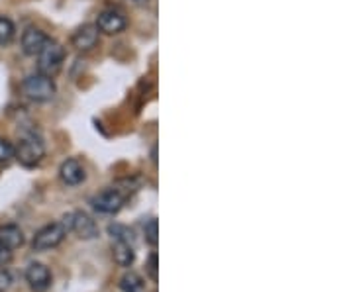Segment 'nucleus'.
I'll use <instances>...</instances> for the list:
<instances>
[{"label":"nucleus","instance_id":"nucleus-1","mask_svg":"<svg viewBox=\"0 0 353 292\" xmlns=\"http://www.w3.org/2000/svg\"><path fill=\"white\" fill-rule=\"evenodd\" d=\"M65 61V50L55 39H48L43 50L38 53V73L46 76L57 75Z\"/></svg>","mask_w":353,"mask_h":292},{"label":"nucleus","instance_id":"nucleus-2","mask_svg":"<svg viewBox=\"0 0 353 292\" xmlns=\"http://www.w3.org/2000/svg\"><path fill=\"white\" fill-rule=\"evenodd\" d=\"M14 155L18 159V163L24 167H36L46 155V145L43 140L36 134H26L20 140L18 147L14 149Z\"/></svg>","mask_w":353,"mask_h":292},{"label":"nucleus","instance_id":"nucleus-3","mask_svg":"<svg viewBox=\"0 0 353 292\" xmlns=\"http://www.w3.org/2000/svg\"><path fill=\"white\" fill-rule=\"evenodd\" d=\"M22 92L30 101L48 102L55 96V83L51 76L36 73V75L26 76L22 83Z\"/></svg>","mask_w":353,"mask_h":292},{"label":"nucleus","instance_id":"nucleus-4","mask_svg":"<svg viewBox=\"0 0 353 292\" xmlns=\"http://www.w3.org/2000/svg\"><path fill=\"white\" fill-rule=\"evenodd\" d=\"M67 226H65V222H55V224H48L46 228H41L34 236V242H32V247H34V251H39V253H43V251H50V249H55L57 245H61V242L65 240V236H67Z\"/></svg>","mask_w":353,"mask_h":292},{"label":"nucleus","instance_id":"nucleus-5","mask_svg":"<svg viewBox=\"0 0 353 292\" xmlns=\"http://www.w3.org/2000/svg\"><path fill=\"white\" fill-rule=\"evenodd\" d=\"M65 226L67 229L75 231L81 240H92L99 236V226L94 224V220L85 214V212H75V214H69L63 218Z\"/></svg>","mask_w":353,"mask_h":292},{"label":"nucleus","instance_id":"nucleus-6","mask_svg":"<svg viewBox=\"0 0 353 292\" xmlns=\"http://www.w3.org/2000/svg\"><path fill=\"white\" fill-rule=\"evenodd\" d=\"M124 200H126V196L118 189H108V191H102L101 194H97L90 200V204L99 214H116L122 210Z\"/></svg>","mask_w":353,"mask_h":292},{"label":"nucleus","instance_id":"nucleus-7","mask_svg":"<svg viewBox=\"0 0 353 292\" xmlns=\"http://www.w3.org/2000/svg\"><path fill=\"white\" fill-rule=\"evenodd\" d=\"M26 280L34 292H46L51 284L50 269L43 263H30L26 269Z\"/></svg>","mask_w":353,"mask_h":292},{"label":"nucleus","instance_id":"nucleus-8","mask_svg":"<svg viewBox=\"0 0 353 292\" xmlns=\"http://www.w3.org/2000/svg\"><path fill=\"white\" fill-rule=\"evenodd\" d=\"M126 18L124 14L116 12V10H104V12L99 14L97 18V28L102 34H108V36H114V34H120L124 28H126Z\"/></svg>","mask_w":353,"mask_h":292},{"label":"nucleus","instance_id":"nucleus-9","mask_svg":"<svg viewBox=\"0 0 353 292\" xmlns=\"http://www.w3.org/2000/svg\"><path fill=\"white\" fill-rule=\"evenodd\" d=\"M48 36L38 30V28H28L22 34V51L30 57H36L39 51L43 50V45L48 43Z\"/></svg>","mask_w":353,"mask_h":292},{"label":"nucleus","instance_id":"nucleus-10","mask_svg":"<svg viewBox=\"0 0 353 292\" xmlns=\"http://www.w3.org/2000/svg\"><path fill=\"white\" fill-rule=\"evenodd\" d=\"M71 41H73V48L79 51L92 50L99 43V28L94 24L83 25V28H79L73 34Z\"/></svg>","mask_w":353,"mask_h":292},{"label":"nucleus","instance_id":"nucleus-11","mask_svg":"<svg viewBox=\"0 0 353 292\" xmlns=\"http://www.w3.org/2000/svg\"><path fill=\"white\" fill-rule=\"evenodd\" d=\"M59 177H61V180H63L65 185L77 187V185H81V182L87 178V173H85V167L81 165L77 159H67V161L61 163Z\"/></svg>","mask_w":353,"mask_h":292},{"label":"nucleus","instance_id":"nucleus-12","mask_svg":"<svg viewBox=\"0 0 353 292\" xmlns=\"http://www.w3.org/2000/svg\"><path fill=\"white\" fill-rule=\"evenodd\" d=\"M0 243L4 247H8L10 251L22 247L24 245V233H22V229L18 228V226H14V224L0 226Z\"/></svg>","mask_w":353,"mask_h":292},{"label":"nucleus","instance_id":"nucleus-13","mask_svg":"<svg viewBox=\"0 0 353 292\" xmlns=\"http://www.w3.org/2000/svg\"><path fill=\"white\" fill-rule=\"evenodd\" d=\"M112 255H114L116 265H120V267H130V265L134 263V259H136L134 243L118 242V240H114Z\"/></svg>","mask_w":353,"mask_h":292},{"label":"nucleus","instance_id":"nucleus-14","mask_svg":"<svg viewBox=\"0 0 353 292\" xmlns=\"http://www.w3.org/2000/svg\"><path fill=\"white\" fill-rule=\"evenodd\" d=\"M120 289L122 292H143V279L136 273H126L120 279Z\"/></svg>","mask_w":353,"mask_h":292},{"label":"nucleus","instance_id":"nucleus-15","mask_svg":"<svg viewBox=\"0 0 353 292\" xmlns=\"http://www.w3.org/2000/svg\"><path fill=\"white\" fill-rule=\"evenodd\" d=\"M14 24L10 18L0 16V45H8L14 39Z\"/></svg>","mask_w":353,"mask_h":292},{"label":"nucleus","instance_id":"nucleus-16","mask_svg":"<svg viewBox=\"0 0 353 292\" xmlns=\"http://www.w3.org/2000/svg\"><path fill=\"white\" fill-rule=\"evenodd\" d=\"M110 233H112L114 240H118V242L134 243V233H132L128 228H124V226H120V224H114V226H110Z\"/></svg>","mask_w":353,"mask_h":292},{"label":"nucleus","instance_id":"nucleus-17","mask_svg":"<svg viewBox=\"0 0 353 292\" xmlns=\"http://www.w3.org/2000/svg\"><path fill=\"white\" fill-rule=\"evenodd\" d=\"M145 242L150 243V245H157V242H159V238H157V220L155 218H152L148 224H145Z\"/></svg>","mask_w":353,"mask_h":292},{"label":"nucleus","instance_id":"nucleus-18","mask_svg":"<svg viewBox=\"0 0 353 292\" xmlns=\"http://www.w3.org/2000/svg\"><path fill=\"white\" fill-rule=\"evenodd\" d=\"M12 157H14L12 143L0 138V163H6V161H10Z\"/></svg>","mask_w":353,"mask_h":292},{"label":"nucleus","instance_id":"nucleus-19","mask_svg":"<svg viewBox=\"0 0 353 292\" xmlns=\"http://www.w3.org/2000/svg\"><path fill=\"white\" fill-rule=\"evenodd\" d=\"M148 275H150V279L157 280V253H152L148 257Z\"/></svg>","mask_w":353,"mask_h":292},{"label":"nucleus","instance_id":"nucleus-20","mask_svg":"<svg viewBox=\"0 0 353 292\" xmlns=\"http://www.w3.org/2000/svg\"><path fill=\"white\" fill-rule=\"evenodd\" d=\"M10 259H12V251L0 243V265H6V263H10Z\"/></svg>","mask_w":353,"mask_h":292},{"label":"nucleus","instance_id":"nucleus-21","mask_svg":"<svg viewBox=\"0 0 353 292\" xmlns=\"http://www.w3.org/2000/svg\"><path fill=\"white\" fill-rule=\"evenodd\" d=\"M8 284H10V277H8L6 273H0V291L6 289Z\"/></svg>","mask_w":353,"mask_h":292}]
</instances>
